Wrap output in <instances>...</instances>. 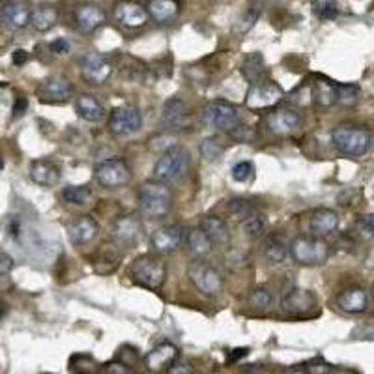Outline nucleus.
Segmentation results:
<instances>
[{
  "mask_svg": "<svg viewBox=\"0 0 374 374\" xmlns=\"http://www.w3.org/2000/svg\"><path fill=\"white\" fill-rule=\"evenodd\" d=\"M137 199H139V208L142 215H146L150 219L165 217L175 202L172 191L167 187V184H161V182H146L140 185Z\"/></svg>",
  "mask_w": 374,
  "mask_h": 374,
  "instance_id": "nucleus-1",
  "label": "nucleus"
},
{
  "mask_svg": "<svg viewBox=\"0 0 374 374\" xmlns=\"http://www.w3.org/2000/svg\"><path fill=\"white\" fill-rule=\"evenodd\" d=\"M191 169V154L184 146H172L163 152L155 163L154 176L161 184H176L184 180Z\"/></svg>",
  "mask_w": 374,
  "mask_h": 374,
  "instance_id": "nucleus-2",
  "label": "nucleus"
},
{
  "mask_svg": "<svg viewBox=\"0 0 374 374\" xmlns=\"http://www.w3.org/2000/svg\"><path fill=\"white\" fill-rule=\"evenodd\" d=\"M130 277L135 284L148 290H160L167 281V264L155 254H142L133 260Z\"/></svg>",
  "mask_w": 374,
  "mask_h": 374,
  "instance_id": "nucleus-3",
  "label": "nucleus"
},
{
  "mask_svg": "<svg viewBox=\"0 0 374 374\" xmlns=\"http://www.w3.org/2000/svg\"><path fill=\"white\" fill-rule=\"evenodd\" d=\"M370 131L359 125L341 124L331 131V142L341 154L352 155V157H361L367 154L370 146Z\"/></svg>",
  "mask_w": 374,
  "mask_h": 374,
  "instance_id": "nucleus-4",
  "label": "nucleus"
},
{
  "mask_svg": "<svg viewBox=\"0 0 374 374\" xmlns=\"http://www.w3.org/2000/svg\"><path fill=\"white\" fill-rule=\"evenodd\" d=\"M202 120L208 128L223 131V133H230L241 124L238 109L224 100H214L206 103L202 109Z\"/></svg>",
  "mask_w": 374,
  "mask_h": 374,
  "instance_id": "nucleus-5",
  "label": "nucleus"
},
{
  "mask_svg": "<svg viewBox=\"0 0 374 374\" xmlns=\"http://www.w3.org/2000/svg\"><path fill=\"white\" fill-rule=\"evenodd\" d=\"M292 259L301 266H320L328 260L329 245L322 238L314 236H298L290 244Z\"/></svg>",
  "mask_w": 374,
  "mask_h": 374,
  "instance_id": "nucleus-6",
  "label": "nucleus"
},
{
  "mask_svg": "<svg viewBox=\"0 0 374 374\" xmlns=\"http://www.w3.org/2000/svg\"><path fill=\"white\" fill-rule=\"evenodd\" d=\"M187 277L204 296H219L223 292V277L217 269L204 260H193L187 266Z\"/></svg>",
  "mask_w": 374,
  "mask_h": 374,
  "instance_id": "nucleus-7",
  "label": "nucleus"
},
{
  "mask_svg": "<svg viewBox=\"0 0 374 374\" xmlns=\"http://www.w3.org/2000/svg\"><path fill=\"white\" fill-rule=\"evenodd\" d=\"M131 169L122 157H109L95 167V182L105 189H118L130 184Z\"/></svg>",
  "mask_w": 374,
  "mask_h": 374,
  "instance_id": "nucleus-8",
  "label": "nucleus"
},
{
  "mask_svg": "<svg viewBox=\"0 0 374 374\" xmlns=\"http://www.w3.org/2000/svg\"><path fill=\"white\" fill-rule=\"evenodd\" d=\"M266 128L275 137H292L301 128V115L292 107L281 105L266 115Z\"/></svg>",
  "mask_w": 374,
  "mask_h": 374,
  "instance_id": "nucleus-9",
  "label": "nucleus"
},
{
  "mask_svg": "<svg viewBox=\"0 0 374 374\" xmlns=\"http://www.w3.org/2000/svg\"><path fill=\"white\" fill-rule=\"evenodd\" d=\"M283 88L271 80H260L256 85H251L245 95V105L253 110L274 109L283 100Z\"/></svg>",
  "mask_w": 374,
  "mask_h": 374,
  "instance_id": "nucleus-10",
  "label": "nucleus"
},
{
  "mask_svg": "<svg viewBox=\"0 0 374 374\" xmlns=\"http://www.w3.org/2000/svg\"><path fill=\"white\" fill-rule=\"evenodd\" d=\"M80 66V75H83V79L90 85H105L107 79L113 73V64H110V60L107 58L101 53H95V51H90L86 53L79 62Z\"/></svg>",
  "mask_w": 374,
  "mask_h": 374,
  "instance_id": "nucleus-11",
  "label": "nucleus"
},
{
  "mask_svg": "<svg viewBox=\"0 0 374 374\" xmlns=\"http://www.w3.org/2000/svg\"><path fill=\"white\" fill-rule=\"evenodd\" d=\"M140 125H142V116L135 107H118L109 116L110 133L118 135V137L137 133Z\"/></svg>",
  "mask_w": 374,
  "mask_h": 374,
  "instance_id": "nucleus-12",
  "label": "nucleus"
},
{
  "mask_svg": "<svg viewBox=\"0 0 374 374\" xmlns=\"http://www.w3.org/2000/svg\"><path fill=\"white\" fill-rule=\"evenodd\" d=\"M36 94L45 103H66L73 95V85L66 77L55 75L40 83Z\"/></svg>",
  "mask_w": 374,
  "mask_h": 374,
  "instance_id": "nucleus-13",
  "label": "nucleus"
},
{
  "mask_svg": "<svg viewBox=\"0 0 374 374\" xmlns=\"http://www.w3.org/2000/svg\"><path fill=\"white\" fill-rule=\"evenodd\" d=\"M73 21L79 32H83V34H92V32H95L101 25H105L107 15H105L103 8H100L98 4L83 2V4L75 6Z\"/></svg>",
  "mask_w": 374,
  "mask_h": 374,
  "instance_id": "nucleus-14",
  "label": "nucleus"
},
{
  "mask_svg": "<svg viewBox=\"0 0 374 374\" xmlns=\"http://www.w3.org/2000/svg\"><path fill=\"white\" fill-rule=\"evenodd\" d=\"M281 307L284 313L292 314V316H311L316 311V298L309 290L294 289L283 296Z\"/></svg>",
  "mask_w": 374,
  "mask_h": 374,
  "instance_id": "nucleus-15",
  "label": "nucleus"
},
{
  "mask_svg": "<svg viewBox=\"0 0 374 374\" xmlns=\"http://www.w3.org/2000/svg\"><path fill=\"white\" fill-rule=\"evenodd\" d=\"M184 239V229L180 224H165L150 238V245L157 254L175 253Z\"/></svg>",
  "mask_w": 374,
  "mask_h": 374,
  "instance_id": "nucleus-16",
  "label": "nucleus"
},
{
  "mask_svg": "<svg viewBox=\"0 0 374 374\" xmlns=\"http://www.w3.org/2000/svg\"><path fill=\"white\" fill-rule=\"evenodd\" d=\"M113 15L118 25L125 28H140L148 23V11L145 6L131 2V0H122L113 8Z\"/></svg>",
  "mask_w": 374,
  "mask_h": 374,
  "instance_id": "nucleus-17",
  "label": "nucleus"
},
{
  "mask_svg": "<svg viewBox=\"0 0 374 374\" xmlns=\"http://www.w3.org/2000/svg\"><path fill=\"white\" fill-rule=\"evenodd\" d=\"M0 17L8 28L11 30H23L26 25H30V17H32V10L26 2L21 0H11L8 4L2 6L0 10Z\"/></svg>",
  "mask_w": 374,
  "mask_h": 374,
  "instance_id": "nucleus-18",
  "label": "nucleus"
},
{
  "mask_svg": "<svg viewBox=\"0 0 374 374\" xmlns=\"http://www.w3.org/2000/svg\"><path fill=\"white\" fill-rule=\"evenodd\" d=\"M176 359H178V348L175 344L161 343L145 355V365L150 373H161V370L169 369L170 363Z\"/></svg>",
  "mask_w": 374,
  "mask_h": 374,
  "instance_id": "nucleus-19",
  "label": "nucleus"
},
{
  "mask_svg": "<svg viewBox=\"0 0 374 374\" xmlns=\"http://www.w3.org/2000/svg\"><path fill=\"white\" fill-rule=\"evenodd\" d=\"M337 305H339V309L344 311V313H365L367 307H369V294L361 286H348V289H344L337 296Z\"/></svg>",
  "mask_w": 374,
  "mask_h": 374,
  "instance_id": "nucleus-20",
  "label": "nucleus"
},
{
  "mask_svg": "<svg viewBox=\"0 0 374 374\" xmlns=\"http://www.w3.org/2000/svg\"><path fill=\"white\" fill-rule=\"evenodd\" d=\"M98 232H100V223L90 215H83L68 227V238L73 245L90 244L98 236Z\"/></svg>",
  "mask_w": 374,
  "mask_h": 374,
  "instance_id": "nucleus-21",
  "label": "nucleus"
},
{
  "mask_svg": "<svg viewBox=\"0 0 374 374\" xmlns=\"http://www.w3.org/2000/svg\"><path fill=\"white\" fill-rule=\"evenodd\" d=\"M60 167L55 161L49 160H36L30 165V178L34 184L43 185V187H53L60 182Z\"/></svg>",
  "mask_w": 374,
  "mask_h": 374,
  "instance_id": "nucleus-22",
  "label": "nucleus"
},
{
  "mask_svg": "<svg viewBox=\"0 0 374 374\" xmlns=\"http://www.w3.org/2000/svg\"><path fill=\"white\" fill-rule=\"evenodd\" d=\"M339 229V214L335 209L320 208L311 217V232L314 238H324Z\"/></svg>",
  "mask_w": 374,
  "mask_h": 374,
  "instance_id": "nucleus-23",
  "label": "nucleus"
},
{
  "mask_svg": "<svg viewBox=\"0 0 374 374\" xmlns=\"http://www.w3.org/2000/svg\"><path fill=\"white\" fill-rule=\"evenodd\" d=\"M200 229L209 238L212 244L217 245H227L230 239V230L229 224L224 223V219L217 217V215H204L200 219Z\"/></svg>",
  "mask_w": 374,
  "mask_h": 374,
  "instance_id": "nucleus-24",
  "label": "nucleus"
},
{
  "mask_svg": "<svg viewBox=\"0 0 374 374\" xmlns=\"http://www.w3.org/2000/svg\"><path fill=\"white\" fill-rule=\"evenodd\" d=\"M75 110L86 122H101L107 116V109L95 95L85 94L75 101Z\"/></svg>",
  "mask_w": 374,
  "mask_h": 374,
  "instance_id": "nucleus-25",
  "label": "nucleus"
},
{
  "mask_svg": "<svg viewBox=\"0 0 374 374\" xmlns=\"http://www.w3.org/2000/svg\"><path fill=\"white\" fill-rule=\"evenodd\" d=\"M161 120L169 128H184L185 122H187V107H185L184 101L180 98H170V100L165 101Z\"/></svg>",
  "mask_w": 374,
  "mask_h": 374,
  "instance_id": "nucleus-26",
  "label": "nucleus"
},
{
  "mask_svg": "<svg viewBox=\"0 0 374 374\" xmlns=\"http://www.w3.org/2000/svg\"><path fill=\"white\" fill-rule=\"evenodd\" d=\"M146 11L155 23L163 25V23H170L180 14V4L176 0H150L146 4Z\"/></svg>",
  "mask_w": 374,
  "mask_h": 374,
  "instance_id": "nucleus-27",
  "label": "nucleus"
},
{
  "mask_svg": "<svg viewBox=\"0 0 374 374\" xmlns=\"http://www.w3.org/2000/svg\"><path fill=\"white\" fill-rule=\"evenodd\" d=\"M311 92H313V100L320 107H331L337 103V85L326 77H316L313 80Z\"/></svg>",
  "mask_w": 374,
  "mask_h": 374,
  "instance_id": "nucleus-28",
  "label": "nucleus"
},
{
  "mask_svg": "<svg viewBox=\"0 0 374 374\" xmlns=\"http://www.w3.org/2000/svg\"><path fill=\"white\" fill-rule=\"evenodd\" d=\"M290 245L284 241V238L277 234H271L264 239V244H262V254H264V259L271 264H283L286 256H289Z\"/></svg>",
  "mask_w": 374,
  "mask_h": 374,
  "instance_id": "nucleus-29",
  "label": "nucleus"
},
{
  "mask_svg": "<svg viewBox=\"0 0 374 374\" xmlns=\"http://www.w3.org/2000/svg\"><path fill=\"white\" fill-rule=\"evenodd\" d=\"M264 58L260 53H251V55L245 56L244 64H241V75L244 79L251 85H256L260 80H264Z\"/></svg>",
  "mask_w": 374,
  "mask_h": 374,
  "instance_id": "nucleus-30",
  "label": "nucleus"
},
{
  "mask_svg": "<svg viewBox=\"0 0 374 374\" xmlns=\"http://www.w3.org/2000/svg\"><path fill=\"white\" fill-rule=\"evenodd\" d=\"M56 23H58V10L55 6H40L32 11V17H30V25L38 32H47Z\"/></svg>",
  "mask_w": 374,
  "mask_h": 374,
  "instance_id": "nucleus-31",
  "label": "nucleus"
},
{
  "mask_svg": "<svg viewBox=\"0 0 374 374\" xmlns=\"http://www.w3.org/2000/svg\"><path fill=\"white\" fill-rule=\"evenodd\" d=\"M140 234V221L133 215L130 217H122L115 223L113 227V236H116L118 239L125 241V244H135L137 238Z\"/></svg>",
  "mask_w": 374,
  "mask_h": 374,
  "instance_id": "nucleus-32",
  "label": "nucleus"
},
{
  "mask_svg": "<svg viewBox=\"0 0 374 374\" xmlns=\"http://www.w3.org/2000/svg\"><path fill=\"white\" fill-rule=\"evenodd\" d=\"M185 244H187V249H189L194 256H206V254H209L212 253V249H214V244L209 241V238L202 232L200 227L199 229L189 230Z\"/></svg>",
  "mask_w": 374,
  "mask_h": 374,
  "instance_id": "nucleus-33",
  "label": "nucleus"
},
{
  "mask_svg": "<svg viewBox=\"0 0 374 374\" xmlns=\"http://www.w3.org/2000/svg\"><path fill=\"white\" fill-rule=\"evenodd\" d=\"M92 191L86 185H68L62 189V199L68 202V204L73 206H86L92 202Z\"/></svg>",
  "mask_w": 374,
  "mask_h": 374,
  "instance_id": "nucleus-34",
  "label": "nucleus"
},
{
  "mask_svg": "<svg viewBox=\"0 0 374 374\" xmlns=\"http://www.w3.org/2000/svg\"><path fill=\"white\" fill-rule=\"evenodd\" d=\"M70 370L73 374H98L100 365L90 354H75L70 358Z\"/></svg>",
  "mask_w": 374,
  "mask_h": 374,
  "instance_id": "nucleus-35",
  "label": "nucleus"
},
{
  "mask_svg": "<svg viewBox=\"0 0 374 374\" xmlns=\"http://www.w3.org/2000/svg\"><path fill=\"white\" fill-rule=\"evenodd\" d=\"M266 224H268L266 215H262L260 212H256V214H253L251 217H247V219L241 221V230H244V234L249 239H256L264 234Z\"/></svg>",
  "mask_w": 374,
  "mask_h": 374,
  "instance_id": "nucleus-36",
  "label": "nucleus"
},
{
  "mask_svg": "<svg viewBox=\"0 0 374 374\" xmlns=\"http://www.w3.org/2000/svg\"><path fill=\"white\" fill-rule=\"evenodd\" d=\"M227 209H229L230 215H234L236 219H239V221L247 219V217H251V215L259 212V209H256V206H254L253 202H251V200H247V199L229 200Z\"/></svg>",
  "mask_w": 374,
  "mask_h": 374,
  "instance_id": "nucleus-37",
  "label": "nucleus"
},
{
  "mask_svg": "<svg viewBox=\"0 0 374 374\" xmlns=\"http://www.w3.org/2000/svg\"><path fill=\"white\" fill-rule=\"evenodd\" d=\"M271 301H274V296L266 286L254 289L247 298V305L254 311H268L271 307Z\"/></svg>",
  "mask_w": 374,
  "mask_h": 374,
  "instance_id": "nucleus-38",
  "label": "nucleus"
},
{
  "mask_svg": "<svg viewBox=\"0 0 374 374\" xmlns=\"http://www.w3.org/2000/svg\"><path fill=\"white\" fill-rule=\"evenodd\" d=\"M314 15L322 21H331L339 14V6L337 0H313Z\"/></svg>",
  "mask_w": 374,
  "mask_h": 374,
  "instance_id": "nucleus-39",
  "label": "nucleus"
},
{
  "mask_svg": "<svg viewBox=\"0 0 374 374\" xmlns=\"http://www.w3.org/2000/svg\"><path fill=\"white\" fill-rule=\"evenodd\" d=\"M359 100V86L355 85H337V103L344 107H352Z\"/></svg>",
  "mask_w": 374,
  "mask_h": 374,
  "instance_id": "nucleus-40",
  "label": "nucleus"
},
{
  "mask_svg": "<svg viewBox=\"0 0 374 374\" xmlns=\"http://www.w3.org/2000/svg\"><path fill=\"white\" fill-rule=\"evenodd\" d=\"M259 17H260L259 6H251L249 10L245 11V14L239 17L238 25H236V28H238L239 34H247V32H249V30L254 26V23L259 21Z\"/></svg>",
  "mask_w": 374,
  "mask_h": 374,
  "instance_id": "nucleus-41",
  "label": "nucleus"
},
{
  "mask_svg": "<svg viewBox=\"0 0 374 374\" xmlns=\"http://www.w3.org/2000/svg\"><path fill=\"white\" fill-rule=\"evenodd\" d=\"M254 175V167L251 161H239L232 167V178L236 182H247V180L253 178Z\"/></svg>",
  "mask_w": 374,
  "mask_h": 374,
  "instance_id": "nucleus-42",
  "label": "nucleus"
},
{
  "mask_svg": "<svg viewBox=\"0 0 374 374\" xmlns=\"http://www.w3.org/2000/svg\"><path fill=\"white\" fill-rule=\"evenodd\" d=\"M355 230L358 234L363 239H373L374 238V214L363 215L361 219L355 224Z\"/></svg>",
  "mask_w": 374,
  "mask_h": 374,
  "instance_id": "nucleus-43",
  "label": "nucleus"
},
{
  "mask_svg": "<svg viewBox=\"0 0 374 374\" xmlns=\"http://www.w3.org/2000/svg\"><path fill=\"white\" fill-rule=\"evenodd\" d=\"M200 152H202V157L212 163V161L219 160L221 154H223V148H221V146L217 145L215 140L208 139V140H204L202 145H200Z\"/></svg>",
  "mask_w": 374,
  "mask_h": 374,
  "instance_id": "nucleus-44",
  "label": "nucleus"
},
{
  "mask_svg": "<svg viewBox=\"0 0 374 374\" xmlns=\"http://www.w3.org/2000/svg\"><path fill=\"white\" fill-rule=\"evenodd\" d=\"M101 373L103 374H135V370L131 369L130 365L122 363L118 359H113L109 363H105L101 367Z\"/></svg>",
  "mask_w": 374,
  "mask_h": 374,
  "instance_id": "nucleus-45",
  "label": "nucleus"
},
{
  "mask_svg": "<svg viewBox=\"0 0 374 374\" xmlns=\"http://www.w3.org/2000/svg\"><path fill=\"white\" fill-rule=\"evenodd\" d=\"M331 373V365L324 359H313L307 363V374H329Z\"/></svg>",
  "mask_w": 374,
  "mask_h": 374,
  "instance_id": "nucleus-46",
  "label": "nucleus"
},
{
  "mask_svg": "<svg viewBox=\"0 0 374 374\" xmlns=\"http://www.w3.org/2000/svg\"><path fill=\"white\" fill-rule=\"evenodd\" d=\"M230 135H232L236 140H241V142H247V140L254 139V131L251 130V128H247V125H241V124H239L236 130L230 131Z\"/></svg>",
  "mask_w": 374,
  "mask_h": 374,
  "instance_id": "nucleus-47",
  "label": "nucleus"
},
{
  "mask_svg": "<svg viewBox=\"0 0 374 374\" xmlns=\"http://www.w3.org/2000/svg\"><path fill=\"white\" fill-rule=\"evenodd\" d=\"M15 262L11 259V254L0 247V275H8L14 269Z\"/></svg>",
  "mask_w": 374,
  "mask_h": 374,
  "instance_id": "nucleus-48",
  "label": "nucleus"
},
{
  "mask_svg": "<svg viewBox=\"0 0 374 374\" xmlns=\"http://www.w3.org/2000/svg\"><path fill=\"white\" fill-rule=\"evenodd\" d=\"M167 374H194V373H193V369H191L189 363H185V361H180V359H176V361L170 363L169 369H167Z\"/></svg>",
  "mask_w": 374,
  "mask_h": 374,
  "instance_id": "nucleus-49",
  "label": "nucleus"
},
{
  "mask_svg": "<svg viewBox=\"0 0 374 374\" xmlns=\"http://www.w3.org/2000/svg\"><path fill=\"white\" fill-rule=\"evenodd\" d=\"M49 47H51V51L55 53V55H68V53H70V49H71L70 41L66 40V38H58V40L53 41Z\"/></svg>",
  "mask_w": 374,
  "mask_h": 374,
  "instance_id": "nucleus-50",
  "label": "nucleus"
},
{
  "mask_svg": "<svg viewBox=\"0 0 374 374\" xmlns=\"http://www.w3.org/2000/svg\"><path fill=\"white\" fill-rule=\"evenodd\" d=\"M227 260H229L230 266H234V268H239V266L245 264V254L241 251H230L227 254Z\"/></svg>",
  "mask_w": 374,
  "mask_h": 374,
  "instance_id": "nucleus-51",
  "label": "nucleus"
},
{
  "mask_svg": "<svg viewBox=\"0 0 374 374\" xmlns=\"http://www.w3.org/2000/svg\"><path fill=\"white\" fill-rule=\"evenodd\" d=\"M26 109H28V100L26 98H19L14 105V118H19V116L25 115Z\"/></svg>",
  "mask_w": 374,
  "mask_h": 374,
  "instance_id": "nucleus-52",
  "label": "nucleus"
},
{
  "mask_svg": "<svg viewBox=\"0 0 374 374\" xmlns=\"http://www.w3.org/2000/svg\"><path fill=\"white\" fill-rule=\"evenodd\" d=\"M11 62L15 66H25L28 62V53L25 49H17L14 51V55H11Z\"/></svg>",
  "mask_w": 374,
  "mask_h": 374,
  "instance_id": "nucleus-53",
  "label": "nucleus"
},
{
  "mask_svg": "<svg viewBox=\"0 0 374 374\" xmlns=\"http://www.w3.org/2000/svg\"><path fill=\"white\" fill-rule=\"evenodd\" d=\"M247 352H249V350L247 348H238V350H232V352H230V355H229V359L230 361H232V359H239V358H244V355H247Z\"/></svg>",
  "mask_w": 374,
  "mask_h": 374,
  "instance_id": "nucleus-54",
  "label": "nucleus"
},
{
  "mask_svg": "<svg viewBox=\"0 0 374 374\" xmlns=\"http://www.w3.org/2000/svg\"><path fill=\"white\" fill-rule=\"evenodd\" d=\"M2 314H4V303L0 301V316H2Z\"/></svg>",
  "mask_w": 374,
  "mask_h": 374,
  "instance_id": "nucleus-55",
  "label": "nucleus"
},
{
  "mask_svg": "<svg viewBox=\"0 0 374 374\" xmlns=\"http://www.w3.org/2000/svg\"><path fill=\"white\" fill-rule=\"evenodd\" d=\"M289 374H307V373H303V370H294V373H289Z\"/></svg>",
  "mask_w": 374,
  "mask_h": 374,
  "instance_id": "nucleus-56",
  "label": "nucleus"
},
{
  "mask_svg": "<svg viewBox=\"0 0 374 374\" xmlns=\"http://www.w3.org/2000/svg\"><path fill=\"white\" fill-rule=\"evenodd\" d=\"M0 169H2V160H0Z\"/></svg>",
  "mask_w": 374,
  "mask_h": 374,
  "instance_id": "nucleus-57",
  "label": "nucleus"
}]
</instances>
